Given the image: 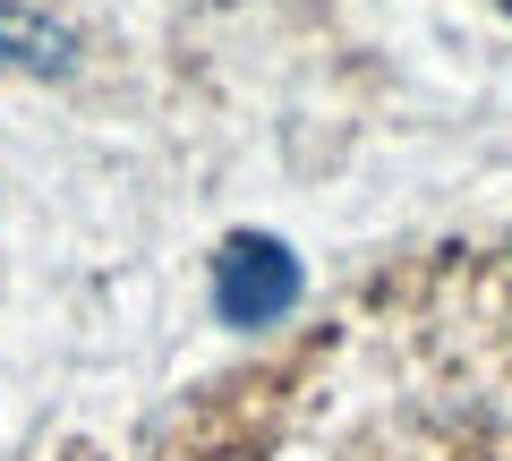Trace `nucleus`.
I'll list each match as a JSON object with an SVG mask.
<instances>
[{
    "mask_svg": "<svg viewBox=\"0 0 512 461\" xmlns=\"http://www.w3.org/2000/svg\"><path fill=\"white\" fill-rule=\"evenodd\" d=\"M291 299H299V257L282 240H265V231L222 240V257H214V308H222V325H274Z\"/></svg>",
    "mask_w": 512,
    "mask_h": 461,
    "instance_id": "obj_1",
    "label": "nucleus"
},
{
    "mask_svg": "<svg viewBox=\"0 0 512 461\" xmlns=\"http://www.w3.org/2000/svg\"><path fill=\"white\" fill-rule=\"evenodd\" d=\"M0 60H9V69H69V35H60L52 18L0 9Z\"/></svg>",
    "mask_w": 512,
    "mask_h": 461,
    "instance_id": "obj_2",
    "label": "nucleus"
}]
</instances>
